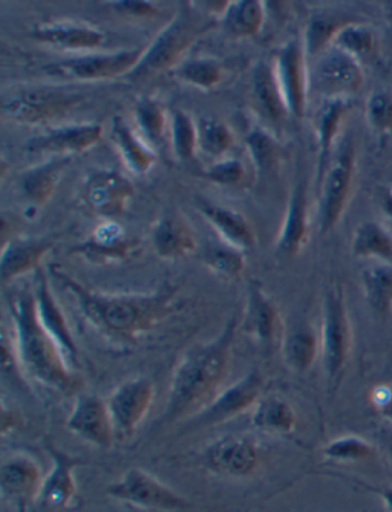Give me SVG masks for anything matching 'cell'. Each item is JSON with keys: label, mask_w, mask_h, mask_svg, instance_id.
<instances>
[{"label": "cell", "mask_w": 392, "mask_h": 512, "mask_svg": "<svg viewBox=\"0 0 392 512\" xmlns=\"http://www.w3.org/2000/svg\"><path fill=\"white\" fill-rule=\"evenodd\" d=\"M49 272L76 299L85 321L118 344H137L180 309L175 284L164 283L149 293H108L85 286L57 264L49 266Z\"/></svg>", "instance_id": "1"}, {"label": "cell", "mask_w": 392, "mask_h": 512, "mask_svg": "<svg viewBox=\"0 0 392 512\" xmlns=\"http://www.w3.org/2000/svg\"><path fill=\"white\" fill-rule=\"evenodd\" d=\"M238 316H232L223 332L212 341L193 345L178 362L161 424L183 421L200 414L218 396L229 373L233 342L239 329Z\"/></svg>", "instance_id": "2"}, {"label": "cell", "mask_w": 392, "mask_h": 512, "mask_svg": "<svg viewBox=\"0 0 392 512\" xmlns=\"http://www.w3.org/2000/svg\"><path fill=\"white\" fill-rule=\"evenodd\" d=\"M14 324V344L23 373L43 387L65 396L82 387L62 348L40 324L34 290H19L8 299Z\"/></svg>", "instance_id": "3"}, {"label": "cell", "mask_w": 392, "mask_h": 512, "mask_svg": "<svg viewBox=\"0 0 392 512\" xmlns=\"http://www.w3.org/2000/svg\"><path fill=\"white\" fill-rule=\"evenodd\" d=\"M218 20L201 10L198 2H184L174 19L144 46V54L128 79L143 80L164 71H174L184 62V54L193 43L218 27Z\"/></svg>", "instance_id": "4"}, {"label": "cell", "mask_w": 392, "mask_h": 512, "mask_svg": "<svg viewBox=\"0 0 392 512\" xmlns=\"http://www.w3.org/2000/svg\"><path fill=\"white\" fill-rule=\"evenodd\" d=\"M321 361L331 394L339 390L353 350V327L340 284L325 292L322 304Z\"/></svg>", "instance_id": "5"}, {"label": "cell", "mask_w": 392, "mask_h": 512, "mask_svg": "<svg viewBox=\"0 0 392 512\" xmlns=\"http://www.w3.org/2000/svg\"><path fill=\"white\" fill-rule=\"evenodd\" d=\"M357 180V154L351 138L340 143L319 186L317 223L321 235L330 234L339 226L353 200Z\"/></svg>", "instance_id": "6"}, {"label": "cell", "mask_w": 392, "mask_h": 512, "mask_svg": "<svg viewBox=\"0 0 392 512\" xmlns=\"http://www.w3.org/2000/svg\"><path fill=\"white\" fill-rule=\"evenodd\" d=\"M86 94L60 86L22 89L4 100V114L19 125L42 126L65 119L85 102Z\"/></svg>", "instance_id": "7"}, {"label": "cell", "mask_w": 392, "mask_h": 512, "mask_svg": "<svg viewBox=\"0 0 392 512\" xmlns=\"http://www.w3.org/2000/svg\"><path fill=\"white\" fill-rule=\"evenodd\" d=\"M143 54L144 48L85 54L49 63L43 66V71L49 77L66 82H103L117 77H128L137 68Z\"/></svg>", "instance_id": "8"}, {"label": "cell", "mask_w": 392, "mask_h": 512, "mask_svg": "<svg viewBox=\"0 0 392 512\" xmlns=\"http://www.w3.org/2000/svg\"><path fill=\"white\" fill-rule=\"evenodd\" d=\"M106 494L126 505L152 511L178 512L186 511L192 506L186 497L141 468L126 471L120 479L108 485Z\"/></svg>", "instance_id": "9"}, {"label": "cell", "mask_w": 392, "mask_h": 512, "mask_svg": "<svg viewBox=\"0 0 392 512\" xmlns=\"http://www.w3.org/2000/svg\"><path fill=\"white\" fill-rule=\"evenodd\" d=\"M307 60L304 40L294 37L279 48L273 62L288 115L298 120L304 119L311 89Z\"/></svg>", "instance_id": "10"}, {"label": "cell", "mask_w": 392, "mask_h": 512, "mask_svg": "<svg viewBox=\"0 0 392 512\" xmlns=\"http://www.w3.org/2000/svg\"><path fill=\"white\" fill-rule=\"evenodd\" d=\"M310 85L327 99H348L356 96L365 86L362 63L336 48L319 56L314 66Z\"/></svg>", "instance_id": "11"}, {"label": "cell", "mask_w": 392, "mask_h": 512, "mask_svg": "<svg viewBox=\"0 0 392 512\" xmlns=\"http://www.w3.org/2000/svg\"><path fill=\"white\" fill-rule=\"evenodd\" d=\"M264 388L265 379L261 371L258 368L250 370L244 378L239 379L226 390L219 391L209 407L190 419V427H213V425L232 421L235 417L253 410L261 401Z\"/></svg>", "instance_id": "12"}, {"label": "cell", "mask_w": 392, "mask_h": 512, "mask_svg": "<svg viewBox=\"0 0 392 512\" xmlns=\"http://www.w3.org/2000/svg\"><path fill=\"white\" fill-rule=\"evenodd\" d=\"M135 197L132 181L115 169H98L88 175L80 191V200L97 217L114 220L128 211Z\"/></svg>", "instance_id": "13"}, {"label": "cell", "mask_w": 392, "mask_h": 512, "mask_svg": "<svg viewBox=\"0 0 392 512\" xmlns=\"http://www.w3.org/2000/svg\"><path fill=\"white\" fill-rule=\"evenodd\" d=\"M204 467L229 479L253 476L261 465V450L255 439L239 434L219 437L203 453Z\"/></svg>", "instance_id": "14"}, {"label": "cell", "mask_w": 392, "mask_h": 512, "mask_svg": "<svg viewBox=\"0 0 392 512\" xmlns=\"http://www.w3.org/2000/svg\"><path fill=\"white\" fill-rule=\"evenodd\" d=\"M154 399V382L147 378L129 379L112 391L106 402L118 440L134 436L151 410Z\"/></svg>", "instance_id": "15"}, {"label": "cell", "mask_w": 392, "mask_h": 512, "mask_svg": "<svg viewBox=\"0 0 392 512\" xmlns=\"http://www.w3.org/2000/svg\"><path fill=\"white\" fill-rule=\"evenodd\" d=\"M140 249V241L129 237L125 227L114 220L98 224L86 240L72 247V255L79 256L91 266H109L129 260Z\"/></svg>", "instance_id": "16"}, {"label": "cell", "mask_w": 392, "mask_h": 512, "mask_svg": "<svg viewBox=\"0 0 392 512\" xmlns=\"http://www.w3.org/2000/svg\"><path fill=\"white\" fill-rule=\"evenodd\" d=\"M65 425L69 433L100 450H109L117 439L108 402L97 394H79Z\"/></svg>", "instance_id": "17"}, {"label": "cell", "mask_w": 392, "mask_h": 512, "mask_svg": "<svg viewBox=\"0 0 392 512\" xmlns=\"http://www.w3.org/2000/svg\"><path fill=\"white\" fill-rule=\"evenodd\" d=\"M43 476L39 462L31 454L16 451L5 457L0 467V493L14 503L16 509L30 508L39 500Z\"/></svg>", "instance_id": "18"}, {"label": "cell", "mask_w": 392, "mask_h": 512, "mask_svg": "<svg viewBox=\"0 0 392 512\" xmlns=\"http://www.w3.org/2000/svg\"><path fill=\"white\" fill-rule=\"evenodd\" d=\"M103 126L98 123H77V125L51 128L45 134L30 138L25 151L28 154L53 157H71L83 154L100 143Z\"/></svg>", "instance_id": "19"}, {"label": "cell", "mask_w": 392, "mask_h": 512, "mask_svg": "<svg viewBox=\"0 0 392 512\" xmlns=\"http://www.w3.org/2000/svg\"><path fill=\"white\" fill-rule=\"evenodd\" d=\"M311 237L310 198L305 183L291 189L284 221L276 240V255L281 258L298 256L307 247Z\"/></svg>", "instance_id": "20"}, {"label": "cell", "mask_w": 392, "mask_h": 512, "mask_svg": "<svg viewBox=\"0 0 392 512\" xmlns=\"http://www.w3.org/2000/svg\"><path fill=\"white\" fill-rule=\"evenodd\" d=\"M34 298H36L37 316L43 329L51 335V338L57 342L62 352L65 353L69 364L79 362V348H77L76 338L72 335L68 319L60 307L56 296L49 287L48 276L45 270L39 269L34 273Z\"/></svg>", "instance_id": "21"}, {"label": "cell", "mask_w": 392, "mask_h": 512, "mask_svg": "<svg viewBox=\"0 0 392 512\" xmlns=\"http://www.w3.org/2000/svg\"><path fill=\"white\" fill-rule=\"evenodd\" d=\"M53 468L43 480L39 502L45 508L66 509L72 505L77 496L76 470L83 465L79 457L71 456L66 451L60 450L56 445L46 444Z\"/></svg>", "instance_id": "22"}, {"label": "cell", "mask_w": 392, "mask_h": 512, "mask_svg": "<svg viewBox=\"0 0 392 512\" xmlns=\"http://www.w3.org/2000/svg\"><path fill=\"white\" fill-rule=\"evenodd\" d=\"M242 330L245 335L255 339L259 344H273L284 333L281 313L275 299L265 292L259 281L250 283L245 301Z\"/></svg>", "instance_id": "23"}, {"label": "cell", "mask_w": 392, "mask_h": 512, "mask_svg": "<svg viewBox=\"0 0 392 512\" xmlns=\"http://www.w3.org/2000/svg\"><path fill=\"white\" fill-rule=\"evenodd\" d=\"M56 246L51 237H11L4 241L0 256V276L11 283L23 275L42 269L43 260Z\"/></svg>", "instance_id": "24"}, {"label": "cell", "mask_w": 392, "mask_h": 512, "mask_svg": "<svg viewBox=\"0 0 392 512\" xmlns=\"http://www.w3.org/2000/svg\"><path fill=\"white\" fill-rule=\"evenodd\" d=\"M195 209L212 226L221 243L244 253L255 249L258 244L255 230L244 215L201 197L195 198Z\"/></svg>", "instance_id": "25"}, {"label": "cell", "mask_w": 392, "mask_h": 512, "mask_svg": "<svg viewBox=\"0 0 392 512\" xmlns=\"http://www.w3.org/2000/svg\"><path fill=\"white\" fill-rule=\"evenodd\" d=\"M348 99H327L322 102L316 115L317 137V184L321 183L334 157V148L339 142L343 126L351 112Z\"/></svg>", "instance_id": "26"}, {"label": "cell", "mask_w": 392, "mask_h": 512, "mask_svg": "<svg viewBox=\"0 0 392 512\" xmlns=\"http://www.w3.org/2000/svg\"><path fill=\"white\" fill-rule=\"evenodd\" d=\"M151 244L158 258L177 261L196 252V238L186 218L170 211L152 226Z\"/></svg>", "instance_id": "27"}, {"label": "cell", "mask_w": 392, "mask_h": 512, "mask_svg": "<svg viewBox=\"0 0 392 512\" xmlns=\"http://www.w3.org/2000/svg\"><path fill=\"white\" fill-rule=\"evenodd\" d=\"M30 37L42 45L63 51H89L105 43V33L80 22H49L33 28Z\"/></svg>", "instance_id": "28"}, {"label": "cell", "mask_w": 392, "mask_h": 512, "mask_svg": "<svg viewBox=\"0 0 392 512\" xmlns=\"http://www.w3.org/2000/svg\"><path fill=\"white\" fill-rule=\"evenodd\" d=\"M111 142L131 174L143 177L157 165V151L120 115L112 119Z\"/></svg>", "instance_id": "29"}, {"label": "cell", "mask_w": 392, "mask_h": 512, "mask_svg": "<svg viewBox=\"0 0 392 512\" xmlns=\"http://www.w3.org/2000/svg\"><path fill=\"white\" fill-rule=\"evenodd\" d=\"M282 358L293 373L305 375L321 358V335L308 321H298L282 333Z\"/></svg>", "instance_id": "30"}, {"label": "cell", "mask_w": 392, "mask_h": 512, "mask_svg": "<svg viewBox=\"0 0 392 512\" xmlns=\"http://www.w3.org/2000/svg\"><path fill=\"white\" fill-rule=\"evenodd\" d=\"M71 161V157H53L23 172L19 180L20 194L27 201L30 211H39L51 200L63 171Z\"/></svg>", "instance_id": "31"}, {"label": "cell", "mask_w": 392, "mask_h": 512, "mask_svg": "<svg viewBox=\"0 0 392 512\" xmlns=\"http://www.w3.org/2000/svg\"><path fill=\"white\" fill-rule=\"evenodd\" d=\"M252 96L256 108L268 120L278 123L287 117V106H285L281 88L276 80L275 69H273V65H268L264 60L253 69Z\"/></svg>", "instance_id": "32"}, {"label": "cell", "mask_w": 392, "mask_h": 512, "mask_svg": "<svg viewBox=\"0 0 392 512\" xmlns=\"http://www.w3.org/2000/svg\"><path fill=\"white\" fill-rule=\"evenodd\" d=\"M354 22H359V19L345 11H321L314 14L305 31L304 46L307 56H322L333 46L337 34Z\"/></svg>", "instance_id": "33"}, {"label": "cell", "mask_w": 392, "mask_h": 512, "mask_svg": "<svg viewBox=\"0 0 392 512\" xmlns=\"http://www.w3.org/2000/svg\"><path fill=\"white\" fill-rule=\"evenodd\" d=\"M252 425L261 433L288 436L296 430L298 417L285 399L265 396L253 408Z\"/></svg>", "instance_id": "34"}, {"label": "cell", "mask_w": 392, "mask_h": 512, "mask_svg": "<svg viewBox=\"0 0 392 512\" xmlns=\"http://www.w3.org/2000/svg\"><path fill=\"white\" fill-rule=\"evenodd\" d=\"M351 253L357 260L392 263V235L379 221H363L354 230Z\"/></svg>", "instance_id": "35"}, {"label": "cell", "mask_w": 392, "mask_h": 512, "mask_svg": "<svg viewBox=\"0 0 392 512\" xmlns=\"http://www.w3.org/2000/svg\"><path fill=\"white\" fill-rule=\"evenodd\" d=\"M363 298L382 318L392 315V263H376L362 273Z\"/></svg>", "instance_id": "36"}, {"label": "cell", "mask_w": 392, "mask_h": 512, "mask_svg": "<svg viewBox=\"0 0 392 512\" xmlns=\"http://www.w3.org/2000/svg\"><path fill=\"white\" fill-rule=\"evenodd\" d=\"M135 125L138 134L146 140L152 148L163 145L167 129L170 126L166 106L161 100L152 96H143L135 102Z\"/></svg>", "instance_id": "37"}, {"label": "cell", "mask_w": 392, "mask_h": 512, "mask_svg": "<svg viewBox=\"0 0 392 512\" xmlns=\"http://www.w3.org/2000/svg\"><path fill=\"white\" fill-rule=\"evenodd\" d=\"M264 22L265 4L259 0H233L221 20L227 33L238 39L256 36Z\"/></svg>", "instance_id": "38"}, {"label": "cell", "mask_w": 392, "mask_h": 512, "mask_svg": "<svg viewBox=\"0 0 392 512\" xmlns=\"http://www.w3.org/2000/svg\"><path fill=\"white\" fill-rule=\"evenodd\" d=\"M198 128V152L215 161L226 158L232 149L235 138L232 129L223 120L215 117H203L196 122Z\"/></svg>", "instance_id": "39"}, {"label": "cell", "mask_w": 392, "mask_h": 512, "mask_svg": "<svg viewBox=\"0 0 392 512\" xmlns=\"http://www.w3.org/2000/svg\"><path fill=\"white\" fill-rule=\"evenodd\" d=\"M200 260L209 272L224 281L239 278L245 269V253L235 247L219 243L206 247L200 253Z\"/></svg>", "instance_id": "40"}, {"label": "cell", "mask_w": 392, "mask_h": 512, "mask_svg": "<svg viewBox=\"0 0 392 512\" xmlns=\"http://www.w3.org/2000/svg\"><path fill=\"white\" fill-rule=\"evenodd\" d=\"M245 148L256 171H275L284 158V148L267 129L253 128L245 138Z\"/></svg>", "instance_id": "41"}, {"label": "cell", "mask_w": 392, "mask_h": 512, "mask_svg": "<svg viewBox=\"0 0 392 512\" xmlns=\"http://www.w3.org/2000/svg\"><path fill=\"white\" fill-rule=\"evenodd\" d=\"M180 82L201 91H212L223 82V65L216 59L200 57V59L186 60L172 71Z\"/></svg>", "instance_id": "42"}, {"label": "cell", "mask_w": 392, "mask_h": 512, "mask_svg": "<svg viewBox=\"0 0 392 512\" xmlns=\"http://www.w3.org/2000/svg\"><path fill=\"white\" fill-rule=\"evenodd\" d=\"M336 50L354 57V59L362 60L368 59L373 56L377 50V34L370 25L366 23L354 22L343 28L336 39H334L333 46Z\"/></svg>", "instance_id": "43"}, {"label": "cell", "mask_w": 392, "mask_h": 512, "mask_svg": "<svg viewBox=\"0 0 392 512\" xmlns=\"http://www.w3.org/2000/svg\"><path fill=\"white\" fill-rule=\"evenodd\" d=\"M322 456L325 460L340 465L347 463L366 462L377 456L376 447L371 442L354 434L336 437L322 448Z\"/></svg>", "instance_id": "44"}, {"label": "cell", "mask_w": 392, "mask_h": 512, "mask_svg": "<svg viewBox=\"0 0 392 512\" xmlns=\"http://www.w3.org/2000/svg\"><path fill=\"white\" fill-rule=\"evenodd\" d=\"M170 145L180 161H192L198 152V128L189 112L175 109L170 115Z\"/></svg>", "instance_id": "45"}, {"label": "cell", "mask_w": 392, "mask_h": 512, "mask_svg": "<svg viewBox=\"0 0 392 512\" xmlns=\"http://www.w3.org/2000/svg\"><path fill=\"white\" fill-rule=\"evenodd\" d=\"M366 125L379 135H392V89L371 92L365 102Z\"/></svg>", "instance_id": "46"}, {"label": "cell", "mask_w": 392, "mask_h": 512, "mask_svg": "<svg viewBox=\"0 0 392 512\" xmlns=\"http://www.w3.org/2000/svg\"><path fill=\"white\" fill-rule=\"evenodd\" d=\"M206 180L212 181L216 186L227 189L245 188V183L249 181L247 168L239 158H223V160L210 163L209 168L203 172Z\"/></svg>", "instance_id": "47"}, {"label": "cell", "mask_w": 392, "mask_h": 512, "mask_svg": "<svg viewBox=\"0 0 392 512\" xmlns=\"http://www.w3.org/2000/svg\"><path fill=\"white\" fill-rule=\"evenodd\" d=\"M109 5L114 8L115 13L132 17V19H144V17H152L158 13L152 2H144V0H120V2H112Z\"/></svg>", "instance_id": "48"}, {"label": "cell", "mask_w": 392, "mask_h": 512, "mask_svg": "<svg viewBox=\"0 0 392 512\" xmlns=\"http://www.w3.org/2000/svg\"><path fill=\"white\" fill-rule=\"evenodd\" d=\"M371 404L377 413L392 425V382L379 385L371 391Z\"/></svg>", "instance_id": "49"}, {"label": "cell", "mask_w": 392, "mask_h": 512, "mask_svg": "<svg viewBox=\"0 0 392 512\" xmlns=\"http://www.w3.org/2000/svg\"><path fill=\"white\" fill-rule=\"evenodd\" d=\"M357 485L366 488L371 493L377 494L385 505L386 511L392 512V486L368 485V483L357 482Z\"/></svg>", "instance_id": "50"}, {"label": "cell", "mask_w": 392, "mask_h": 512, "mask_svg": "<svg viewBox=\"0 0 392 512\" xmlns=\"http://www.w3.org/2000/svg\"><path fill=\"white\" fill-rule=\"evenodd\" d=\"M377 204H379L380 211L392 223V189L382 188L377 192Z\"/></svg>", "instance_id": "51"}, {"label": "cell", "mask_w": 392, "mask_h": 512, "mask_svg": "<svg viewBox=\"0 0 392 512\" xmlns=\"http://www.w3.org/2000/svg\"><path fill=\"white\" fill-rule=\"evenodd\" d=\"M17 425H19V416L13 410H8L4 405V410H2V434L7 436Z\"/></svg>", "instance_id": "52"}, {"label": "cell", "mask_w": 392, "mask_h": 512, "mask_svg": "<svg viewBox=\"0 0 392 512\" xmlns=\"http://www.w3.org/2000/svg\"><path fill=\"white\" fill-rule=\"evenodd\" d=\"M380 440H382L383 448H385L386 456L392 463V428L391 430H383L380 433Z\"/></svg>", "instance_id": "53"}, {"label": "cell", "mask_w": 392, "mask_h": 512, "mask_svg": "<svg viewBox=\"0 0 392 512\" xmlns=\"http://www.w3.org/2000/svg\"><path fill=\"white\" fill-rule=\"evenodd\" d=\"M383 16H385L386 22L389 23L392 27V0H388V2H383Z\"/></svg>", "instance_id": "54"}, {"label": "cell", "mask_w": 392, "mask_h": 512, "mask_svg": "<svg viewBox=\"0 0 392 512\" xmlns=\"http://www.w3.org/2000/svg\"><path fill=\"white\" fill-rule=\"evenodd\" d=\"M17 512H28L27 509H17Z\"/></svg>", "instance_id": "55"}, {"label": "cell", "mask_w": 392, "mask_h": 512, "mask_svg": "<svg viewBox=\"0 0 392 512\" xmlns=\"http://www.w3.org/2000/svg\"><path fill=\"white\" fill-rule=\"evenodd\" d=\"M389 188H391V189H392V183H391V186H389Z\"/></svg>", "instance_id": "56"}]
</instances>
